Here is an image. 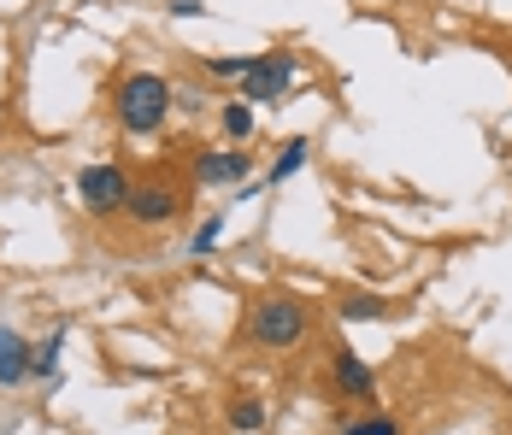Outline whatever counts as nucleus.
<instances>
[{
  "mask_svg": "<svg viewBox=\"0 0 512 435\" xmlns=\"http://www.w3.org/2000/svg\"><path fill=\"white\" fill-rule=\"evenodd\" d=\"M171 106H177V83L159 77V71H130L112 89V118H118L124 136H159Z\"/></svg>",
  "mask_w": 512,
  "mask_h": 435,
  "instance_id": "f257e3e1",
  "label": "nucleus"
},
{
  "mask_svg": "<svg viewBox=\"0 0 512 435\" xmlns=\"http://www.w3.org/2000/svg\"><path fill=\"white\" fill-rule=\"evenodd\" d=\"M242 336L265 347V353H289V347H301L312 336V312L301 294H259L254 306H248V318H242Z\"/></svg>",
  "mask_w": 512,
  "mask_h": 435,
  "instance_id": "f03ea898",
  "label": "nucleus"
},
{
  "mask_svg": "<svg viewBox=\"0 0 512 435\" xmlns=\"http://www.w3.org/2000/svg\"><path fill=\"white\" fill-rule=\"evenodd\" d=\"M295 77H301V53L295 48L254 53V71L242 77V100L248 106H283V100L295 95Z\"/></svg>",
  "mask_w": 512,
  "mask_h": 435,
  "instance_id": "7ed1b4c3",
  "label": "nucleus"
},
{
  "mask_svg": "<svg viewBox=\"0 0 512 435\" xmlns=\"http://www.w3.org/2000/svg\"><path fill=\"white\" fill-rule=\"evenodd\" d=\"M77 200H83V212H89V218H118V212H124V200H130V171H124V165H112V159L83 165V171H77Z\"/></svg>",
  "mask_w": 512,
  "mask_h": 435,
  "instance_id": "20e7f679",
  "label": "nucleus"
},
{
  "mask_svg": "<svg viewBox=\"0 0 512 435\" xmlns=\"http://www.w3.org/2000/svg\"><path fill=\"white\" fill-rule=\"evenodd\" d=\"M124 212H130L142 230H159V224H171V218L183 212V183H171V177H142V183H130Z\"/></svg>",
  "mask_w": 512,
  "mask_h": 435,
  "instance_id": "39448f33",
  "label": "nucleus"
},
{
  "mask_svg": "<svg viewBox=\"0 0 512 435\" xmlns=\"http://www.w3.org/2000/svg\"><path fill=\"white\" fill-rule=\"evenodd\" d=\"M248 177H254V153L248 147H212V153L195 159V183L201 189H230V183L242 189Z\"/></svg>",
  "mask_w": 512,
  "mask_h": 435,
  "instance_id": "423d86ee",
  "label": "nucleus"
},
{
  "mask_svg": "<svg viewBox=\"0 0 512 435\" xmlns=\"http://www.w3.org/2000/svg\"><path fill=\"white\" fill-rule=\"evenodd\" d=\"M330 388H336L342 400H354V406H371V400H377V371H371V359H359L354 347H336V359H330Z\"/></svg>",
  "mask_w": 512,
  "mask_h": 435,
  "instance_id": "0eeeda50",
  "label": "nucleus"
},
{
  "mask_svg": "<svg viewBox=\"0 0 512 435\" xmlns=\"http://www.w3.org/2000/svg\"><path fill=\"white\" fill-rule=\"evenodd\" d=\"M30 377H36V347L0 324V388H24Z\"/></svg>",
  "mask_w": 512,
  "mask_h": 435,
  "instance_id": "6e6552de",
  "label": "nucleus"
},
{
  "mask_svg": "<svg viewBox=\"0 0 512 435\" xmlns=\"http://www.w3.org/2000/svg\"><path fill=\"white\" fill-rule=\"evenodd\" d=\"M218 136L224 142H248L254 136V106L248 100H224L218 106Z\"/></svg>",
  "mask_w": 512,
  "mask_h": 435,
  "instance_id": "1a4fd4ad",
  "label": "nucleus"
},
{
  "mask_svg": "<svg viewBox=\"0 0 512 435\" xmlns=\"http://www.w3.org/2000/svg\"><path fill=\"white\" fill-rule=\"evenodd\" d=\"M336 435H401V418H389V412L365 406V412H354V418H342Z\"/></svg>",
  "mask_w": 512,
  "mask_h": 435,
  "instance_id": "9d476101",
  "label": "nucleus"
},
{
  "mask_svg": "<svg viewBox=\"0 0 512 435\" xmlns=\"http://www.w3.org/2000/svg\"><path fill=\"white\" fill-rule=\"evenodd\" d=\"M307 153H312V142H307V136H295V142H289L283 153H277V159H271V171H265V189H277V183H289V177H295V171L307 165Z\"/></svg>",
  "mask_w": 512,
  "mask_h": 435,
  "instance_id": "9b49d317",
  "label": "nucleus"
},
{
  "mask_svg": "<svg viewBox=\"0 0 512 435\" xmlns=\"http://www.w3.org/2000/svg\"><path fill=\"white\" fill-rule=\"evenodd\" d=\"M383 312H389L383 294H342V324H371V318H383Z\"/></svg>",
  "mask_w": 512,
  "mask_h": 435,
  "instance_id": "f8f14e48",
  "label": "nucleus"
},
{
  "mask_svg": "<svg viewBox=\"0 0 512 435\" xmlns=\"http://www.w3.org/2000/svg\"><path fill=\"white\" fill-rule=\"evenodd\" d=\"M230 430H236V435H259V430H265V400L242 394V400L230 406Z\"/></svg>",
  "mask_w": 512,
  "mask_h": 435,
  "instance_id": "ddd939ff",
  "label": "nucleus"
},
{
  "mask_svg": "<svg viewBox=\"0 0 512 435\" xmlns=\"http://www.w3.org/2000/svg\"><path fill=\"white\" fill-rule=\"evenodd\" d=\"M206 71H212L218 83H242V77L254 71V53H224V59H206Z\"/></svg>",
  "mask_w": 512,
  "mask_h": 435,
  "instance_id": "4468645a",
  "label": "nucleus"
},
{
  "mask_svg": "<svg viewBox=\"0 0 512 435\" xmlns=\"http://www.w3.org/2000/svg\"><path fill=\"white\" fill-rule=\"evenodd\" d=\"M218 236H224V218H206L201 230L189 236V247H183V253H189V259H206V253L218 247Z\"/></svg>",
  "mask_w": 512,
  "mask_h": 435,
  "instance_id": "2eb2a0df",
  "label": "nucleus"
},
{
  "mask_svg": "<svg viewBox=\"0 0 512 435\" xmlns=\"http://www.w3.org/2000/svg\"><path fill=\"white\" fill-rule=\"evenodd\" d=\"M59 347H65V330H53L48 347L36 353V377H59Z\"/></svg>",
  "mask_w": 512,
  "mask_h": 435,
  "instance_id": "dca6fc26",
  "label": "nucleus"
},
{
  "mask_svg": "<svg viewBox=\"0 0 512 435\" xmlns=\"http://www.w3.org/2000/svg\"><path fill=\"white\" fill-rule=\"evenodd\" d=\"M171 12H177V18H201L206 6H201V0H171Z\"/></svg>",
  "mask_w": 512,
  "mask_h": 435,
  "instance_id": "f3484780",
  "label": "nucleus"
},
{
  "mask_svg": "<svg viewBox=\"0 0 512 435\" xmlns=\"http://www.w3.org/2000/svg\"><path fill=\"white\" fill-rule=\"evenodd\" d=\"M501 59H507V71H512V48H501Z\"/></svg>",
  "mask_w": 512,
  "mask_h": 435,
  "instance_id": "a211bd4d",
  "label": "nucleus"
}]
</instances>
